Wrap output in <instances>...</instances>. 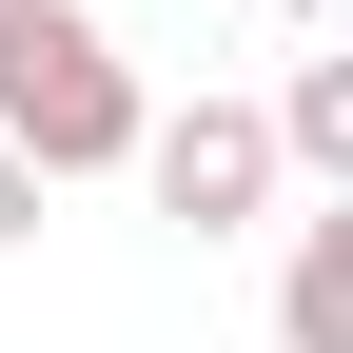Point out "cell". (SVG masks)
Masks as SVG:
<instances>
[{
  "label": "cell",
  "instance_id": "obj_1",
  "mask_svg": "<svg viewBox=\"0 0 353 353\" xmlns=\"http://www.w3.org/2000/svg\"><path fill=\"white\" fill-rule=\"evenodd\" d=\"M138 59H118L99 20H79V0H20V20H0V157L39 176V196H59V176H118L138 157Z\"/></svg>",
  "mask_w": 353,
  "mask_h": 353
},
{
  "label": "cell",
  "instance_id": "obj_2",
  "mask_svg": "<svg viewBox=\"0 0 353 353\" xmlns=\"http://www.w3.org/2000/svg\"><path fill=\"white\" fill-rule=\"evenodd\" d=\"M138 176H157V216H196V236H255V216H275V138H255V99L138 118Z\"/></svg>",
  "mask_w": 353,
  "mask_h": 353
},
{
  "label": "cell",
  "instance_id": "obj_3",
  "mask_svg": "<svg viewBox=\"0 0 353 353\" xmlns=\"http://www.w3.org/2000/svg\"><path fill=\"white\" fill-rule=\"evenodd\" d=\"M275 353H353V196L294 216V275H275Z\"/></svg>",
  "mask_w": 353,
  "mask_h": 353
},
{
  "label": "cell",
  "instance_id": "obj_4",
  "mask_svg": "<svg viewBox=\"0 0 353 353\" xmlns=\"http://www.w3.org/2000/svg\"><path fill=\"white\" fill-rule=\"evenodd\" d=\"M255 138H275V176H334V196H353V59H294Z\"/></svg>",
  "mask_w": 353,
  "mask_h": 353
},
{
  "label": "cell",
  "instance_id": "obj_5",
  "mask_svg": "<svg viewBox=\"0 0 353 353\" xmlns=\"http://www.w3.org/2000/svg\"><path fill=\"white\" fill-rule=\"evenodd\" d=\"M0 236H39V176H20V157H0Z\"/></svg>",
  "mask_w": 353,
  "mask_h": 353
},
{
  "label": "cell",
  "instance_id": "obj_6",
  "mask_svg": "<svg viewBox=\"0 0 353 353\" xmlns=\"http://www.w3.org/2000/svg\"><path fill=\"white\" fill-rule=\"evenodd\" d=\"M255 20H314V0H255Z\"/></svg>",
  "mask_w": 353,
  "mask_h": 353
},
{
  "label": "cell",
  "instance_id": "obj_7",
  "mask_svg": "<svg viewBox=\"0 0 353 353\" xmlns=\"http://www.w3.org/2000/svg\"><path fill=\"white\" fill-rule=\"evenodd\" d=\"M0 20H20V0H0Z\"/></svg>",
  "mask_w": 353,
  "mask_h": 353
}]
</instances>
